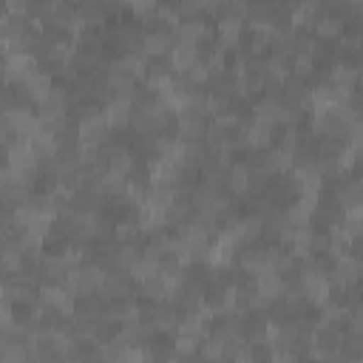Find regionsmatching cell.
Instances as JSON below:
<instances>
[{
	"label": "cell",
	"mask_w": 363,
	"mask_h": 363,
	"mask_svg": "<svg viewBox=\"0 0 363 363\" xmlns=\"http://www.w3.org/2000/svg\"><path fill=\"white\" fill-rule=\"evenodd\" d=\"M167 57H170L173 74H184V71H190L199 62V48L196 45H173Z\"/></svg>",
	"instance_id": "10"
},
{
	"label": "cell",
	"mask_w": 363,
	"mask_h": 363,
	"mask_svg": "<svg viewBox=\"0 0 363 363\" xmlns=\"http://www.w3.org/2000/svg\"><path fill=\"white\" fill-rule=\"evenodd\" d=\"M337 352H340V360H346V363L363 360V332H343Z\"/></svg>",
	"instance_id": "12"
},
{
	"label": "cell",
	"mask_w": 363,
	"mask_h": 363,
	"mask_svg": "<svg viewBox=\"0 0 363 363\" xmlns=\"http://www.w3.org/2000/svg\"><path fill=\"white\" fill-rule=\"evenodd\" d=\"M255 292L258 295H264V298H278L281 292H284V278L275 272V269H269V267H264L258 275H255Z\"/></svg>",
	"instance_id": "9"
},
{
	"label": "cell",
	"mask_w": 363,
	"mask_h": 363,
	"mask_svg": "<svg viewBox=\"0 0 363 363\" xmlns=\"http://www.w3.org/2000/svg\"><path fill=\"white\" fill-rule=\"evenodd\" d=\"M26 3L28 0H3L6 14H26Z\"/></svg>",
	"instance_id": "18"
},
{
	"label": "cell",
	"mask_w": 363,
	"mask_h": 363,
	"mask_svg": "<svg viewBox=\"0 0 363 363\" xmlns=\"http://www.w3.org/2000/svg\"><path fill=\"white\" fill-rule=\"evenodd\" d=\"M170 48H173L170 31H145V34H142V54H145L147 60L167 57Z\"/></svg>",
	"instance_id": "7"
},
{
	"label": "cell",
	"mask_w": 363,
	"mask_h": 363,
	"mask_svg": "<svg viewBox=\"0 0 363 363\" xmlns=\"http://www.w3.org/2000/svg\"><path fill=\"white\" fill-rule=\"evenodd\" d=\"M136 295L142 301H162V298H167V284L159 272H153V275L136 281Z\"/></svg>",
	"instance_id": "11"
},
{
	"label": "cell",
	"mask_w": 363,
	"mask_h": 363,
	"mask_svg": "<svg viewBox=\"0 0 363 363\" xmlns=\"http://www.w3.org/2000/svg\"><path fill=\"white\" fill-rule=\"evenodd\" d=\"M312 34H315L318 40H337V37L343 34V20H337V17H332V14H320V17L315 20V26H312Z\"/></svg>",
	"instance_id": "15"
},
{
	"label": "cell",
	"mask_w": 363,
	"mask_h": 363,
	"mask_svg": "<svg viewBox=\"0 0 363 363\" xmlns=\"http://www.w3.org/2000/svg\"><path fill=\"white\" fill-rule=\"evenodd\" d=\"M116 244L142 247L145 244V227L136 218H119L116 221Z\"/></svg>",
	"instance_id": "8"
},
{
	"label": "cell",
	"mask_w": 363,
	"mask_h": 363,
	"mask_svg": "<svg viewBox=\"0 0 363 363\" xmlns=\"http://www.w3.org/2000/svg\"><path fill=\"white\" fill-rule=\"evenodd\" d=\"M130 108H133V102H130L128 96H108V99H105V105H102V116L108 119L111 130H122V128H128Z\"/></svg>",
	"instance_id": "5"
},
{
	"label": "cell",
	"mask_w": 363,
	"mask_h": 363,
	"mask_svg": "<svg viewBox=\"0 0 363 363\" xmlns=\"http://www.w3.org/2000/svg\"><path fill=\"white\" fill-rule=\"evenodd\" d=\"M250 113H252L255 122H264V125H275V128H278V125H281V116H284V108H281V102L272 99V96H255Z\"/></svg>",
	"instance_id": "6"
},
{
	"label": "cell",
	"mask_w": 363,
	"mask_h": 363,
	"mask_svg": "<svg viewBox=\"0 0 363 363\" xmlns=\"http://www.w3.org/2000/svg\"><path fill=\"white\" fill-rule=\"evenodd\" d=\"M173 11H176V20L179 23H196V20H204L207 17L204 14V0H173Z\"/></svg>",
	"instance_id": "14"
},
{
	"label": "cell",
	"mask_w": 363,
	"mask_h": 363,
	"mask_svg": "<svg viewBox=\"0 0 363 363\" xmlns=\"http://www.w3.org/2000/svg\"><path fill=\"white\" fill-rule=\"evenodd\" d=\"M210 145L207 142H179V164L187 167H201V162L207 159Z\"/></svg>",
	"instance_id": "13"
},
{
	"label": "cell",
	"mask_w": 363,
	"mask_h": 363,
	"mask_svg": "<svg viewBox=\"0 0 363 363\" xmlns=\"http://www.w3.org/2000/svg\"><path fill=\"white\" fill-rule=\"evenodd\" d=\"M77 133H79V145H85V147H99V145L111 136V125H108V119H105L102 111H99V113H91V116L79 119V122H77Z\"/></svg>",
	"instance_id": "4"
},
{
	"label": "cell",
	"mask_w": 363,
	"mask_h": 363,
	"mask_svg": "<svg viewBox=\"0 0 363 363\" xmlns=\"http://www.w3.org/2000/svg\"><path fill=\"white\" fill-rule=\"evenodd\" d=\"M99 295H102L105 301H111V298H130V295H136V281H133V275L125 272V269H108V272L102 275Z\"/></svg>",
	"instance_id": "3"
},
{
	"label": "cell",
	"mask_w": 363,
	"mask_h": 363,
	"mask_svg": "<svg viewBox=\"0 0 363 363\" xmlns=\"http://www.w3.org/2000/svg\"><path fill=\"white\" fill-rule=\"evenodd\" d=\"M210 130V116L196 113L190 108L176 111V139L179 142H204Z\"/></svg>",
	"instance_id": "1"
},
{
	"label": "cell",
	"mask_w": 363,
	"mask_h": 363,
	"mask_svg": "<svg viewBox=\"0 0 363 363\" xmlns=\"http://www.w3.org/2000/svg\"><path fill=\"white\" fill-rule=\"evenodd\" d=\"M71 102H74L71 88L54 82V85L37 99V113H40V116H60V113H68Z\"/></svg>",
	"instance_id": "2"
},
{
	"label": "cell",
	"mask_w": 363,
	"mask_h": 363,
	"mask_svg": "<svg viewBox=\"0 0 363 363\" xmlns=\"http://www.w3.org/2000/svg\"><path fill=\"white\" fill-rule=\"evenodd\" d=\"M91 357H102V346L96 337H74L71 354L68 360H91Z\"/></svg>",
	"instance_id": "16"
},
{
	"label": "cell",
	"mask_w": 363,
	"mask_h": 363,
	"mask_svg": "<svg viewBox=\"0 0 363 363\" xmlns=\"http://www.w3.org/2000/svg\"><path fill=\"white\" fill-rule=\"evenodd\" d=\"M102 360H128V343L119 335L113 340L102 343Z\"/></svg>",
	"instance_id": "17"
}]
</instances>
